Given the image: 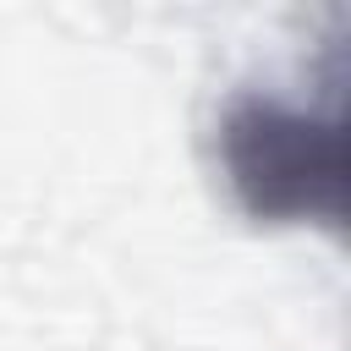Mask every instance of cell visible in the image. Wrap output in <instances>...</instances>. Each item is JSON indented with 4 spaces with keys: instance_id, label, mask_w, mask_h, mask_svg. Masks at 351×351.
<instances>
[{
    "instance_id": "1",
    "label": "cell",
    "mask_w": 351,
    "mask_h": 351,
    "mask_svg": "<svg viewBox=\"0 0 351 351\" xmlns=\"http://www.w3.org/2000/svg\"><path fill=\"white\" fill-rule=\"evenodd\" d=\"M208 159L252 225H346V121L340 99H291L274 82H241L214 104Z\"/></svg>"
}]
</instances>
